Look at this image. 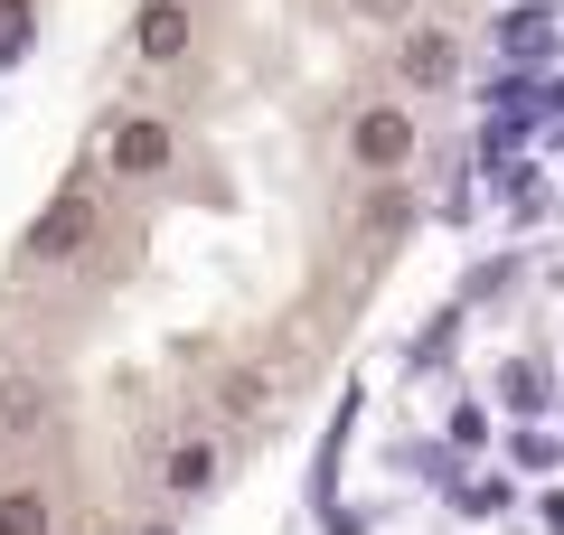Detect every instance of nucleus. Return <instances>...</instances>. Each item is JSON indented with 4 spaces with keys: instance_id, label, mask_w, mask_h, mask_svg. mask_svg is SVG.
Wrapping results in <instances>:
<instances>
[{
    "instance_id": "obj_1",
    "label": "nucleus",
    "mask_w": 564,
    "mask_h": 535,
    "mask_svg": "<svg viewBox=\"0 0 564 535\" xmlns=\"http://www.w3.org/2000/svg\"><path fill=\"white\" fill-rule=\"evenodd\" d=\"M433 0H141L0 273V535H170L414 236Z\"/></svg>"
}]
</instances>
